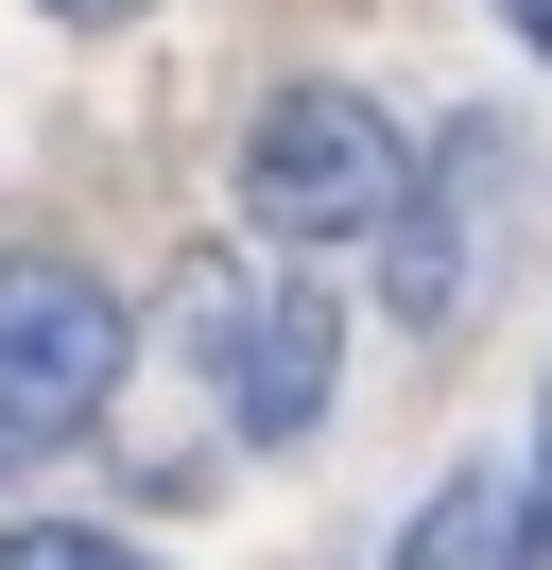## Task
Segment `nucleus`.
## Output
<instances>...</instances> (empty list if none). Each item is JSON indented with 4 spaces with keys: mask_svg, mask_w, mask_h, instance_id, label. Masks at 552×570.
<instances>
[{
    "mask_svg": "<svg viewBox=\"0 0 552 570\" xmlns=\"http://www.w3.org/2000/svg\"><path fill=\"white\" fill-rule=\"evenodd\" d=\"M414 190V139L363 105V87H276L259 121H241V225H259L276 259H328V243H379V208Z\"/></svg>",
    "mask_w": 552,
    "mask_h": 570,
    "instance_id": "nucleus-2",
    "label": "nucleus"
},
{
    "mask_svg": "<svg viewBox=\"0 0 552 570\" xmlns=\"http://www.w3.org/2000/svg\"><path fill=\"white\" fill-rule=\"evenodd\" d=\"M379 570H535V501H518V466H448Z\"/></svg>",
    "mask_w": 552,
    "mask_h": 570,
    "instance_id": "nucleus-5",
    "label": "nucleus"
},
{
    "mask_svg": "<svg viewBox=\"0 0 552 570\" xmlns=\"http://www.w3.org/2000/svg\"><path fill=\"white\" fill-rule=\"evenodd\" d=\"M0 570H156V553L103 519H0Z\"/></svg>",
    "mask_w": 552,
    "mask_h": 570,
    "instance_id": "nucleus-6",
    "label": "nucleus"
},
{
    "mask_svg": "<svg viewBox=\"0 0 552 570\" xmlns=\"http://www.w3.org/2000/svg\"><path fill=\"white\" fill-rule=\"evenodd\" d=\"M18 466H34V432H18V397H0V484H18Z\"/></svg>",
    "mask_w": 552,
    "mask_h": 570,
    "instance_id": "nucleus-9",
    "label": "nucleus"
},
{
    "mask_svg": "<svg viewBox=\"0 0 552 570\" xmlns=\"http://www.w3.org/2000/svg\"><path fill=\"white\" fill-rule=\"evenodd\" d=\"M501 208H518V156L483 139V121L414 139V190L379 208V294H397V328H466V294H483V243H501Z\"/></svg>",
    "mask_w": 552,
    "mask_h": 570,
    "instance_id": "nucleus-4",
    "label": "nucleus"
},
{
    "mask_svg": "<svg viewBox=\"0 0 552 570\" xmlns=\"http://www.w3.org/2000/svg\"><path fill=\"white\" fill-rule=\"evenodd\" d=\"M172 346H190V381L225 397L241 450H310V432H328L345 328H328V294H310V259H276V243L207 259V277L172 294Z\"/></svg>",
    "mask_w": 552,
    "mask_h": 570,
    "instance_id": "nucleus-1",
    "label": "nucleus"
},
{
    "mask_svg": "<svg viewBox=\"0 0 552 570\" xmlns=\"http://www.w3.org/2000/svg\"><path fill=\"white\" fill-rule=\"evenodd\" d=\"M34 18H87V36H103V18H138V0H34Z\"/></svg>",
    "mask_w": 552,
    "mask_h": 570,
    "instance_id": "nucleus-8",
    "label": "nucleus"
},
{
    "mask_svg": "<svg viewBox=\"0 0 552 570\" xmlns=\"http://www.w3.org/2000/svg\"><path fill=\"white\" fill-rule=\"evenodd\" d=\"M121 363H138V312L87 277V259H0V397H18V432H34V450L103 432Z\"/></svg>",
    "mask_w": 552,
    "mask_h": 570,
    "instance_id": "nucleus-3",
    "label": "nucleus"
},
{
    "mask_svg": "<svg viewBox=\"0 0 552 570\" xmlns=\"http://www.w3.org/2000/svg\"><path fill=\"white\" fill-rule=\"evenodd\" d=\"M501 36H518V52H552V0H501Z\"/></svg>",
    "mask_w": 552,
    "mask_h": 570,
    "instance_id": "nucleus-7",
    "label": "nucleus"
}]
</instances>
